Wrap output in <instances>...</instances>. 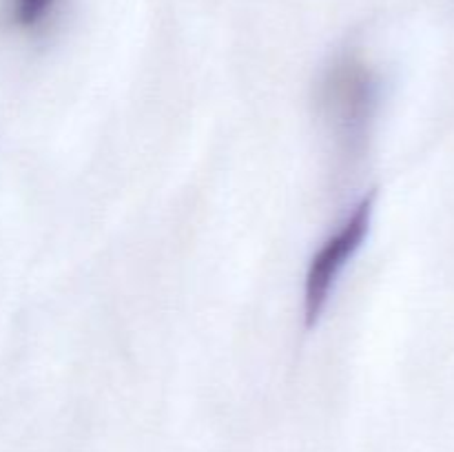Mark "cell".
I'll return each instance as SVG.
<instances>
[{
    "label": "cell",
    "mask_w": 454,
    "mask_h": 452,
    "mask_svg": "<svg viewBox=\"0 0 454 452\" xmlns=\"http://www.w3.org/2000/svg\"><path fill=\"white\" fill-rule=\"evenodd\" d=\"M375 202V191L364 195L355 204L353 211L348 213V217L341 222L340 229L328 235L322 246L317 248V253L310 257L304 282V319L309 328H313L319 322L328 300H331V292L335 291L337 279L371 233Z\"/></svg>",
    "instance_id": "2"
},
{
    "label": "cell",
    "mask_w": 454,
    "mask_h": 452,
    "mask_svg": "<svg viewBox=\"0 0 454 452\" xmlns=\"http://www.w3.org/2000/svg\"><path fill=\"white\" fill-rule=\"evenodd\" d=\"M58 0H4V18L9 27L22 34H34L51 20Z\"/></svg>",
    "instance_id": "3"
},
{
    "label": "cell",
    "mask_w": 454,
    "mask_h": 452,
    "mask_svg": "<svg viewBox=\"0 0 454 452\" xmlns=\"http://www.w3.org/2000/svg\"><path fill=\"white\" fill-rule=\"evenodd\" d=\"M319 105L340 144L357 153L375 120L380 78L359 53H341L324 74Z\"/></svg>",
    "instance_id": "1"
}]
</instances>
